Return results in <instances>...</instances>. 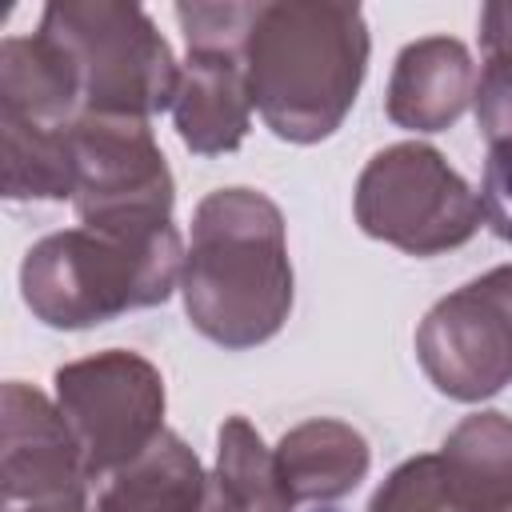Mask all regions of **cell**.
<instances>
[{
    "instance_id": "cell-1",
    "label": "cell",
    "mask_w": 512,
    "mask_h": 512,
    "mask_svg": "<svg viewBox=\"0 0 512 512\" xmlns=\"http://www.w3.org/2000/svg\"><path fill=\"white\" fill-rule=\"evenodd\" d=\"M180 292L192 328L212 344L252 348L276 336L292 312L280 208L252 188L208 192L192 216Z\"/></svg>"
},
{
    "instance_id": "cell-2",
    "label": "cell",
    "mask_w": 512,
    "mask_h": 512,
    "mask_svg": "<svg viewBox=\"0 0 512 512\" xmlns=\"http://www.w3.org/2000/svg\"><path fill=\"white\" fill-rule=\"evenodd\" d=\"M368 64V24L356 4H260L248 36V88L264 124L292 144H316L348 116Z\"/></svg>"
},
{
    "instance_id": "cell-3",
    "label": "cell",
    "mask_w": 512,
    "mask_h": 512,
    "mask_svg": "<svg viewBox=\"0 0 512 512\" xmlns=\"http://www.w3.org/2000/svg\"><path fill=\"white\" fill-rule=\"evenodd\" d=\"M184 272L176 224L160 232L68 228L28 248L20 292L48 328H92L132 308L164 304Z\"/></svg>"
},
{
    "instance_id": "cell-4",
    "label": "cell",
    "mask_w": 512,
    "mask_h": 512,
    "mask_svg": "<svg viewBox=\"0 0 512 512\" xmlns=\"http://www.w3.org/2000/svg\"><path fill=\"white\" fill-rule=\"evenodd\" d=\"M68 64L80 116L148 120L172 108L180 68L144 8L116 0H56L36 28Z\"/></svg>"
},
{
    "instance_id": "cell-5",
    "label": "cell",
    "mask_w": 512,
    "mask_h": 512,
    "mask_svg": "<svg viewBox=\"0 0 512 512\" xmlns=\"http://www.w3.org/2000/svg\"><path fill=\"white\" fill-rule=\"evenodd\" d=\"M356 220L368 236L408 256H436L460 248L484 212L480 196L436 148L392 144L356 180Z\"/></svg>"
},
{
    "instance_id": "cell-6",
    "label": "cell",
    "mask_w": 512,
    "mask_h": 512,
    "mask_svg": "<svg viewBox=\"0 0 512 512\" xmlns=\"http://www.w3.org/2000/svg\"><path fill=\"white\" fill-rule=\"evenodd\" d=\"M260 4H180L176 20L188 40L172 120L180 140L200 152H232L248 136L252 88H248V36Z\"/></svg>"
},
{
    "instance_id": "cell-7",
    "label": "cell",
    "mask_w": 512,
    "mask_h": 512,
    "mask_svg": "<svg viewBox=\"0 0 512 512\" xmlns=\"http://www.w3.org/2000/svg\"><path fill=\"white\" fill-rule=\"evenodd\" d=\"M56 408L80 444L88 484H96L164 432V380L144 356L108 348L56 368Z\"/></svg>"
},
{
    "instance_id": "cell-8",
    "label": "cell",
    "mask_w": 512,
    "mask_h": 512,
    "mask_svg": "<svg viewBox=\"0 0 512 512\" xmlns=\"http://www.w3.org/2000/svg\"><path fill=\"white\" fill-rule=\"evenodd\" d=\"M76 216L104 232H160L172 224V172L148 120L80 116L72 124Z\"/></svg>"
},
{
    "instance_id": "cell-9",
    "label": "cell",
    "mask_w": 512,
    "mask_h": 512,
    "mask_svg": "<svg viewBox=\"0 0 512 512\" xmlns=\"http://www.w3.org/2000/svg\"><path fill=\"white\" fill-rule=\"evenodd\" d=\"M416 356L452 400H484L512 384V264L432 304L416 328Z\"/></svg>"
},
{
    "instance_id": "cell-10",
    "label": "cell",
    "mask_w": 512,
    "mask_h": 512,
    "mask_svg": "<svg viewBox=\"0 0 512 512\" xmlns=\"http://www.w3.org/2000/svg\"><path fill=\"white\" fill-rule=\"evenodd\" d=\"M84 456L64 412L36 388L4 384V500L40 504L84 496Z\"/></svg>"
},
{
    "instance_id": "cell-11",
    "label": "cell",
    "mask_w": 512,
    "mask_h": 512,
    "mask_svg": "<svg viewBox=\"0 0 512 512\" xmlns=\"http://www.w3.org/2000/svg\"><path fill=\"white\" fill-rule=\"evenodd\" d=\"M96 512H236L176 432H160L132 464L96 480Z\"/></svg>"
},
{
    "instance_id": "cell-12",
    "label": "cell",
    "mask_w": 512,
    "mask_h": 512,
    "mask_svg": "<svg viewBox=\"0 0 512 512\" xmlns=\"http://www.w3.org/2000/svg\"><path fill=\"white\" fill-rule=\"evenodd\" d=\"M476 92V68L460 40L424 36L412 40L388 80V116L412 132H440L460 120Z\"/></svg>"
},
{
    "instance_id": "cell-13",
    "label": "cell",
    "mask_w": 512,
    "mask_h": 512,
    "mask_svg": "<svg viewBox=\"0 0 512 512\" xmlns=\"http://www.w3.org/2000/svg\"><path fill=\"white\" fill-rule=\"evenodd\" d=\"M284 496L292 504H328L352 492L368 472V444L344 420H304L272 448Z\"/></svg>"
},
{
    "instance_id": "cell-14",
    "label": "cell",
    "mask_w": 512,
    "mask_h": 512,
    "mask_svg": "<svg viewBox=\"0 0 512 512\" xmlns=\"http://www.w3.org/2000/svg\"><path fill=\"white\" fill-rule=\"evenodd\" d=\"M464 512H512V420L476 412L436 452Z\"/></svg>"
},
{
    "instance_id": "cell-15",
    "label": "cell",
    "mask_w": 512,
    "mask_h": 512,
    "mask_svg": "<svg viewBox=\"0 0 512 512\" xmlns=\"http://www.w3.org/2000/svg\"><path fill=\"white\" fill-rule=\"evenodd\" d=\"M0 136H4V196L8 200H64L76 192L72 128L0 120Z\"/></svg>"
},
{
    "instance_id": "cell-16",
    "label": "cell",
    "mask_w": 512,
    "mask_h": 512,
    "mask_svg": "<svg viewBox=\"0 0 512 512\" xmlns=\"http://www.w3.org/2000/svg\"><path fill=\"white\" fill-rule=\"evenodd\" d=\"M212 480L220 484L224 500L236 512H284L296 508L284 496L276 456L264 448V440L252 432L244 416H228L220 424V448H216V472Z\"/></svg>"
},
{
    "instance_id": "cell-17",
    "label": "cell",
    "mask_w": 512,
    "mask_h": 512,
    "mask_svg": "<svg viewBox=\"0 0 512 512\" xmlns=\"http://www.w3.org/2000/svg\"><path fill=\"white\" fill-rule=\"evenodd\" d=\"M368 512H464V504L456 500L440 456H412L380 484Z\"/></svg>"
},
{
    "instance_id": "cell-18",
    "label": "cell",
    "mask_w": 512,
    "mask_h": 512,
    "mask_svg": "<svg viewBox=\"0 0 512 512\" xmlns=\"http://www.w3.org/2000/svg\"><path fill=\"white\" fill-rule=\"evenodd\" d=\"M476 124L488 144H512V52L488 56L476 76Z\"/></svg>"
},
{
    "instance_id": "cell-19",
    "label": "cell",
    "mask_w": 512,
    "mask_h": 512,
    "mask_svg": "<svg viewBox=\"0 0 512 512\" xmlns=\"http://www.w3.org/2000/svg\"><path fill=\"white\" fill-rule=\"evenodd\" d=\"M480 212L500 240H512V144H492L484 160Z\"/></svg>"
},
{
    "instance_id": "cell-20",
    "label": "cell",
    "mask_w": 512,
    "mask_h": 512,
    "mask_svg": "<svg viewBox=\"0 0 512 512\" xmlns=\"http://www.w3.org/2000/svg\"><path fill=\"white\" fill-rule=\"evenodd\" d=\"M480 48H484V56L512 52V4H484L480 8Z\"/></svg>"
},
{
    "instance_id": "cell-21",
    "label": "cell",
    "mask_w": 512,
    "mask_h": 512,
    "mask_svg": "<svg viewBox=\"0 0 512 512\" xmlns=\"http://www.w3.org/2000/svg\"><path fill=\"white\" fill-rule=\"evenodd\" d=\"M8 512H92V508L84 504V496H64V500H40L28 508H8Z\"/></svg>"
},
{
    "instance_id": "cell-22",
    "label": "cell",
    "mask_w": 512,
    "mask_h": 512,
    "mask_svg": "<svg viewBox=\"0 0 512 512\" xmlns=\"http://www.w3.org/2000/svg\"><path fill=\"white\" fill-rule=\"evenodd\" d=\"M284 512H336V508H324V504H312V508H304V504H296V508H284Z\"/></svg>"
}]
</instances>
